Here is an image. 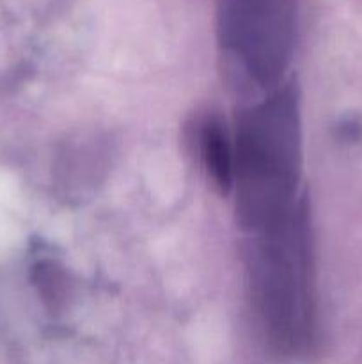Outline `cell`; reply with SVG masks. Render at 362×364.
Listing matches in <instances>:
<instances>
[{"label":"cell","instance_id":"cell-1","mask_svg":"<svg viewBox=\"0 0 362 364\" xmlns=\"http://www.w3.org/2000/svg\"><path fill=\"white\" fill-rule=\"evenodd\" d=\"M252 301L266 341L280 355L314 343V277L307 208L247 233Z\"/></svg>","mask_w":362,"mask_h":364},{"label":"cell","instance_id":"cell-2","mask_svg":"<svg viewBox=\"0 0 362 364\" xmlns=\"http://www.w3.org/2000/svg\"><path fill=\"white\" fill-rule=\"evenodd\" d=\"M298 0H219V39L236 71L259 85L283 77L297 36Z\"/></svg>","mask_w":362,"mask_h":364},{"label":"cell","instance_id":"cell-3","mask_svg":"<svg viewBox=\"0 0 362 364\" xmlns=\"http://www.w3.org/2000/svg\"><path fill=\"white\" fill-rule=\"evenodd\" d=\"M199 151L209 176L222 192H229L234 183V144H231L215 117H206L199 128Z\"/></svg>","mask_w":362,"mask_h":364}]
</instances>
